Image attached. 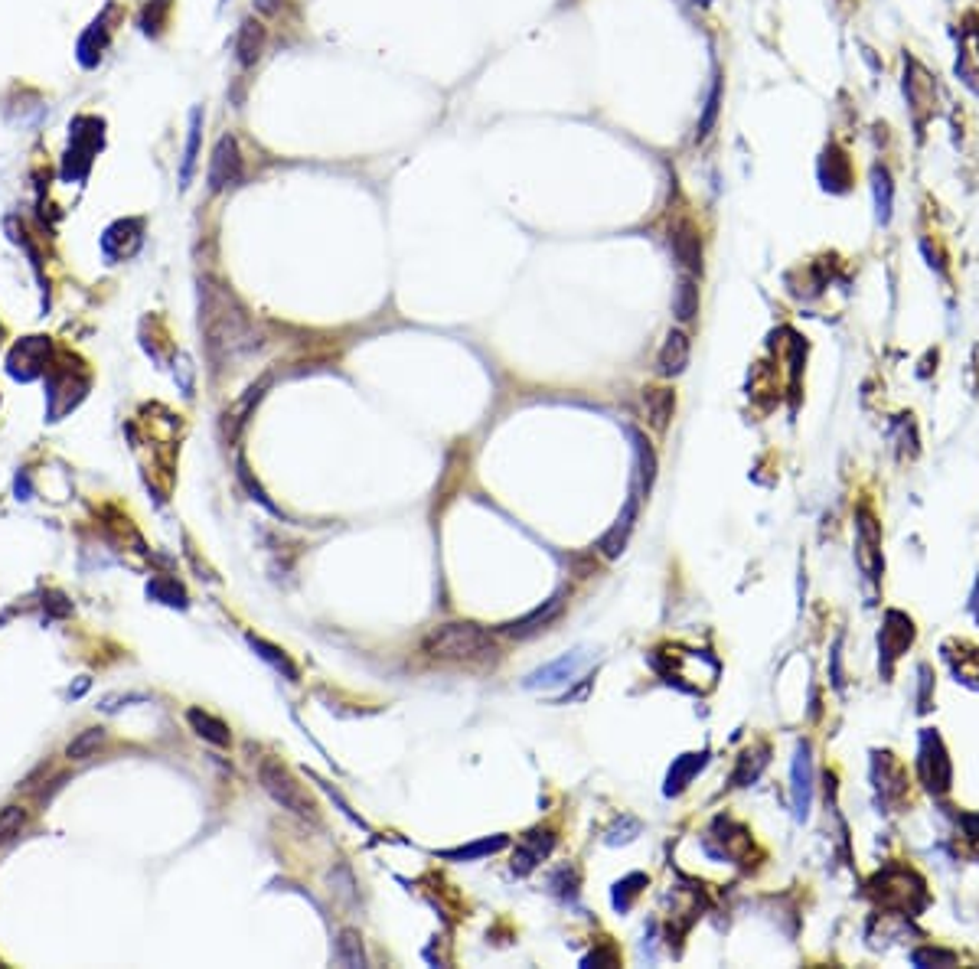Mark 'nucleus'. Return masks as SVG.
Here are the masks:
<instances>
[{
  "mask_svg": "<svg viewBox=\"0 0 979 969\" xmlns=\"http://www.w3.org/2000/svg\"><path fill=\"white\" fill-rule=\"evenodd\" d=\"M634 519H636V493L627 499V506H624V513L617 516V522L611 526V532L601 538V552L604 558H617L620 552H624V546H627V536L630 529H634Z\"/></svg>",
  "mask_w": 979,
  "mask_h": 969,
  "instance_id": "12",
  "label": "nucleus"
},
{
  "mask_svg": "<svg viewBox=\"0 0 979 969\" xmlns=\"http://www.w3.org/2000/svg\"><path fill=\"white\" fill-rule=\"evenodd\" d=\"M199 134H203V111L196 108L189 114V138H187V157H183V167H179V183L187 187L189 177H193L196 157H199Z\"/></svg>",
  "mask_w": 979,
  "mask_h": 969,
  "instance_id": "17",
  "label": "nucleus"
},
{
  "mask_svg": "<svg viewBox=\"0 0 979 969\" xmlns=\"http://www.w3.org/2000/svg\"><path fill=\"white\" fill-rule=\"evenodd\" d=\"M258 4V10H265V14H271V10L277 7V0H255Z\"/></svg>",
  "mask_w": 979,
  "mask_h": 969,
  "instance_id": "31",
  "label": "nucleus"
},
{
  "mask_svg": "<svg viewBox=\"0 0 979 969\" xmlns=\"http://www.w3.org/2000/svg\"><path fill=\"white\" fill-rule=\"evenodd\" d=\"M911 963L914 966H954L956 954L954 950H934V946H924V950H914Z\"/></svg>",
  "mask_w": 979,
  "mask_h": 969,
  "instance_id": "27",
  "label": "nucleus"
},
{
  "mask_svg": "<svg viewBox=\"0 0 979 969\" xmlns=\"http://www.w3.org/2000/svg\"><path fill=\"white\" fill-rule=\"evenodd\" d=\"M248 644H252L255 650H258L261 660H268L275 669H281V673H285L287 679H297V669L291 666V660H287V656H285V653H281V650H275V646H268V644H265V640H258V636H248Z\"/></svg>",
  "mask_w": 979,
  "mask_h": 969,
  "instance_id": "26",
  "label": "nucleus"
},
{
  "mask_svg": "<svg viewBox=\"0 0 979 969\" xmlns=\"http://www.w3.org/2000/svg\"><path fill=\"white\" fill-rule=\"evenodd\" d=\"M189 725H193L196 734H199V738H206V741L219 744V748H226V744H228V728L222 725L219 718H212V715H206V712L193 709V712H189Z\"/></svg>",
  "mask_w": 979,
  "mask_h": 969,
  "instance_id": "18",
  "label": "nucleus"
},
{
  "mask_svg": "<svg viewBox=\"0 0 979 969\" xmlns=\"http://www.w3.org/2000/svg\"><path fill=\"white\" fill-rule=\"evenodd\" d=\"M718 111H722V79L712 82V92H709V98H705L702 118H699V124H695V141L709 138L712 128H715V121H718Z\"/></svg>",
  "mask_w": 979,
  "mask_h": 969,
  "instance_id": "19",
  "label": "nucleus"
},
{
  "mask_svg": "<svg viewBox=\"0 0 979 969\" xmlns=\"http://www.w3.org/2000/svg\"><path fill=\"white\" fill-rule=\"evenodd\" d=\"M258 49H261V26L252 24V20H245L242 30H238V43H236L238 63L252 65L255 59H258Z\"/></svg>",
  "mask_w": 979,
  "mask_h": 969,
  "instance_id": "22",
  "label": "nucleus"
},
{
  "mask_svg": "<svg viewBox=\"0 0 979 969\" xmlns=\"http://www.w3.org/2000/svg\"><path fill=\"white\" fill-rule=\"evenodd\" d=\"M548 852H552V836H548V832H529V836H526V842L516 848L513 872H519V875L532 872V868H536V862H542V856H548Z\"/></svg>",
  "mask_w": 979,
  "mask_h": 969,
  "instance_id": "13",
  "label": "nucleus"
},
{
  "mask_svg": "<svg viewBox=\"0 0 979 969\" xmlns=\"http://www.w3.org/2000/svg\"><path fill=\"white\" fill-rule=\"evenodd\" d=\"M911 644H914L911 617H905L901 611L885 614V627H881V636H878L881 656H885V676L891 673V666H895L897 656H901V653H907V646H911Z\"/></svg>",
  "mask_w": 979,
  "mask_h": 969,
  "instance_id": "5",
  "label": "nucleus"
},
{
  "mask_svg": "<svg viewBox=\"0 0 979 969\" xmlns=\"http://www.w3.org/2000/svg\"><path fill=\"white\" fill-rule=\"evenodd\" d=\"M917 770H921V780L934 797H944L954 783V767H950V758H946V748L940 741L937 732H924L921 734V751H917Z\"/></svg>",
  "mask_w": 979,
  "mask_h": 969,
  "instance_id": "3",
  "label": "nucleus"
},
{
  "mask_svg": "<svg viewBox=\"0 0 979 969\" xmlns=\"http://www.w3.org/2000/svg\"><path fill=\"white\" fill-rule=\"evenodd\" d=\"M693 4H699V7H705V4H712V0H693Z\"/></svg>",
  "mask_w": 979,
  "mask_h": 969,
  "instance_id": "32",
  "label": "nucleus"
},
{
  "mask_svg": "<svg viewBox=\"0 0 979 969\" xmlns=\"http://www.w3.org/2000/svg\"><path fill=\"white\" fill-rule=\"evenodd\" d=\"M705 761H709V754H705V751H702V754H683V758L673 764V770H669V777H666V797L685 790V783L699 774L702 767H705Z\"/></svg>",
  "mask_w": 979,
  "mask_h": 969,
  "instance_id": "15",
  "label": "nucleus"
},
{
  "mask_svg": "<svg viewBox=\"0 0 979 969\" xmlns=\"http://www.w3.org/2000/svg\"><path fill=\"white\" fill-rule=\"evenodd\" d=\"M336 963L340 966H366V956H363V944L353 930H343L340 944H336Z\"/></svg>",
  "mask_w": 979,
  "mask_h": 969,
  "instance_id": "24",
  "label": "nucleus"
},
{
  "mask_svg": "<svg viewBox=\"0 0 979 969\" xmlns=\"http://www.w3.org/2000/svg\"><path fill=\"white\" fill-rule=\"evenodd\" d=\"M960 826H963V832H966V839H970L973 846L979 848V816H976V813H963V816H960Z\"/></svg>",
  "mask_w": 979,
  "mask_h": 969,
  "instance_id": "29",
  "label": "nucleus"
},
{
  "mask_svg": "<svg viewBox=\"0 0 979 969\" xmlns=\"http://www.w3.org/2000/svg\"><path fill=\"white\" fill-rule=\"evenodd\" d=\"M634 451H636V480H640V487L650 489L653 483V473H656V457H653V448L646 444L640 434H634Z\"/></svg>",
  "mask_w": 979,
  "mask_h": 969,
  "instance_id": "23",
  "label": "nucleus"
},
{
  "mask_svg": "<svg viewBox=\"0 0 979 969\" xmlns=\"http://www.w3.org/2000/svg\"><path fill=\"white\" fill-rule=\"evenodd\" d=\"M424 650L438 660H483L497 646L477 624H444L424 636Z\"/></svg>",
  "mask_w": 979,
  "mask_h": 969,
  "instance_id": "1",
  "label": "nucleus"
},
{
  "mask_svg": "<svg viewBox=\"0 0 979 969\" xmlns=\"http://www.w3.org/2000/svg\"><path fill=\"white\" fill-rule=\"evenodd\" d=\"M872 193H875V216L885 226L891 219V206H895V183H891L888 167H878V163L872 167Z\"/></svg>",
  "mask_w": 979,
  "mask_h": 969,
  "instance_id": "14",
  "label": "nucleus"
},
{
  "mask_svg": "<svg viewBox=\"0 0 979 969\" xmlns=\"http://www.w3.org/2000/svg\"><path fill=\"white\" fill-rule=\"evenodd\" d=\"M102 741H105V732H102V728H89V732H82L79 738L65 748V754H69L73 761H85V758H92V754H95V748Z\"/></svg>",
  "mask_w": 979,
  "mask_h": 969,
  "instance_id": "25",
  "label": "nucleus"
},
{
  "mask_svg": "<svg viewBox=\"0 0 979 969\" xmlns=\"http://www.w3.org/2000/svg\"><path fill=\"white\" fill-rule=\"evenodd\" d=\"M242 179V157H238V144L236 138H222L212 150L209 160V187L212 189H226L236 187Z\"/></svg>",
  "mask_w": 979,
  "mask_h": 969,
  "instance_id": "6",
  "label": "nucleus"
},
{
  "mask_svg": "<svg viewBox=\"0 0 979 969\" xmlns=\"http://www.w3.org/2000/svg\"><path fill=\"white\" fill-rule=\"evenodd\" d=\"M685 366H689V336H685L683 330H673V334L666 336V343H663L660 359H656V373L673 379V375H679Z\"/></svg>",
  "mask_w": 979,
  "mask_h": 969,
  "instance_id": "11",
  "label": "nucleus"
},
{
  "mask_svg": "<svg viewBox=\"0 0 979 969\" xmlns=\"http://www.w3.org/2000/svg\"><path fill=\"white\" fill-rule=\"evenodd\" d=\"M506 836H493V839H483V842H470V846L464 848H448V852H441L444 858H454V862H470V858H480V856H493V852H499V848H506Z\"/></svg>",
  "mask_w": 979,
  "mask_h": 969,
  "instance_id": "21",
  "label": "nucleus"
},
{
  "mask_svg": "<svg viewBox=\"0 0 979 969\" xmlns=\"http://www.w3.org/2000/svg\"><path fill=\"white\" fill-rule=\"evenodd\" d=\"M809 793H813V764H809V748L800 744L793 758V816L797 819H807Z\"/></svg>",
  "mask_w": 979,
  "mask_h": 969,
  "instance_id": "7",
  "label": "nucleus"
},
{
  "mask_svg": "<svg viewBox=\"0 0 979 969\" xmlns=\"http://www.w3.org/2000/svg\"><path fill=\"white\" fill-rule=\"evenodd\" d=\"M258 780H261V787L268 790V797L275 799V803H281L287 813L301 816V819H317V803L310 799V793L304 790L301 783L294 780V774L285 764H277V761H261Z\"/></svg>",
  "mask_w": 979,
  "mask_h": 969,
  "instance_id": "2",
  "label": "nucleus"
},
{
  "mask_svg": "<svg viewBox=\"0 0 979 969\" xmlns=\"http://www.w3.org/2000/svg\"><path fill=\"white\" fill-rule=\"evenodd\" d=\"M562 604H565L562 595L548 597V601H542V604L536 607V611H529L526 617L513 620V624H506L503 634H509V636H532V634H538V630L548 627V624H552V620L558 617V614H562Z\"/></svg>",
  "mask_w": 979,
  "mask_h": 969,
  "instance_id": "8",
  "label": "nucleus"
},
{
  "mask_svg": "<svg viewBox=\"0 0 979 969\" xmlns=\"http://www.w3.org/2000/svg\"><path fill=\"white\" fill-rule=\"evenodd\" d=\"M669 242H673V255H676L679 265H683V268L689 271V275H699V271H702V242H699V232H695L693 226H679V228H673Z\"/></svg>",
  "mask_w": 979,
  "mask_h": 969,
  "instance_id": "10",
  "label": "nucleus"
},
{
  "mask_svg": "<svg viewBox=\"0 0 979 969\" xmlns=\"http://www.w3.org/2000/svg\"><path fill=\"white\" fill-rule=\"evenodd\" d=\"M856 542H858L856 555H858L862 571L872 581H878L881 568H885V562H881V529H878V522H875L868 506H858V513H856Z\"/></svg>",
  "mask_w": 979,
  "mask_h": 969,
  "instance_id": "4",
  "label": "nucleus"
},
{
  "mask_svg": "<svg viewBox=\"0 0 979 969\" xmlns=\"http://www.w3.org/2000/svg\"><path fill=\"white\" fill-rule=\"evenodd\" d=\"M20 829H24V813L16 807H7L0 813V842H10L14 836H20Z\"/></svg>",
  "mask_w": 979,
  "mask_h": 969,
  "instance_id": "28",
  "label": "nucleus"
},
{
  "mask_svg": "<svg viewBox=\"0 0 979 969\" xmlns=\"http://www.w3.org/2000/svg\"><path fill=\"white\" fill-rule=\"evenodd\" d=\"M921 712L930 709V666H921Z\"/></svg>",
  "mask_w": 979,
  "mask_h": 969,
  "instance_id": "30",
  "label": "nucleus"
},
{
  "mask_svg": "<svg viewBox=\"0 0 979 969\" xmlns=\"http://www.w3.org/2000/svg\"><path fill=\"white\" fill-rule=\"evenodd\" d=\"M585 666V653H568V656H562V660H555L548 663V666L536 669L529 679H526V689H548V685H562V683H571V676L578 673V669Z\"/></svg>",
  "mask_w": 979,
  "mask_h": 969,
  "instance_id": "9",
  "label": "nucleus"
},
{
  "mask_svg": "<svg viewBox=\"0 0 979 969\" xmlns=\"http://www.w3.org/2000/svg\"><path fill=\"white\" fill-rule=\"evenodd\" d=\"M644 405H646V412H650L653 424H656V428H666V422H669V415H673V405H676V402H673V392H666V389H646L644 392Z\"/></svg>",
  "mask_w": 979,
  "mask_h": 969,
  "instance_id": "20",
  "label": "nucleus"
},
{
  "mask_svg": "<svg viewBox=\"0 0 979 969\" xmlns=\"http://www.w3.org/2000/svg\"><path fill=\"white\" fill-rule=\"evenodd\" d=\"M673 314L679 320H693L699 314V287H695V281L689 275L679 277L676 291H673Z\"/></svg>",
  "mask_w": 979,
  "mask_h": 969,
  "instance_id": "16",
  "label": "nucleus"
}]
</instances>
